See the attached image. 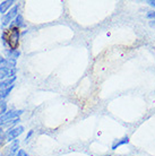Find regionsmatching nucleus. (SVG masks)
Segmentation results:
<instances>
[{
	"instance_id": "nucleus-21",
	"label": "nucleus",
	"mask_w": 155,
	"mask_h": 156,
	"mask_svg": "<svg viewBox=\"0 0 155 156\" xmlns=\"http://www.w3.org/2000/svg\"><path fill=\"white\" fill-rule=\"evenodd\" d=\"M1 101H2V100H1V98H0V102H1Z\"/></svg>"
},
{
	"instance_id": "nucleus-19",
	"label": "nucleus",
	"mask_w": 155,
	"mask_h": 156,
	"mask_svg": "<svg viewBox=\"0 0 155 156\" xmlns=\"http://www.w3.org/2000/svg\"><path fill=\"white\" fill-rule=\"evenodd\" d=\"M147 4L151 6V7L155 8V0H150V1H147Z\"/></svg>"
},
{
	"instance_id": "nucleus-14",
	"label": "nucleus",
	"mask_w": 155,
	"mask_h": 156,
	"mask_svg": "<svg viewBox=\"0 0 155 156\" xmlns=\"http://www.w3.org/2000/svg\"><path fill=\"white\" fill-rule=\"evenodd\" d=\"M5 141H7V138H6V131H4L2 128H0V147L4 146Z\"/></svg>"
},
{
	"instance_id": "nucleus-7",
	"label": "nucleus",
	"mask_w": 155,
	"mask_h": 156,
	"mask_svg": "<svg viewBox=\"0 0 155 156\" xmlns=\"http://www.w3.org/2000/svg\"><path fill=\"white\" fill-rule=\"evenodd\" d=\"M15 6V1L14 0H6V1H2L0 4V14L5 15L7 12H9L13 7Z\"/></svg>"
},
{
	"instance_id": "nucleus-11",
	"label": "nucleus",
	"mask_w": 155,
	"mask_h": 156,
	"mask_svg": "<svg viewBox=\"0 0 155 156\" xmlns=\"http://www.w3.org/2000/svg\"><path fill=\"white\" fill-rule=\"evenodd\" d=\"M129 143V137H124V138H121V139H119V140H117L113 143L112 145V149H117L118 147H120V146H122V145L124 144H128Z\"/></svg>"
},
{
	"instance_id": "nucleus-20",
	"label": "nucleus",
	"mask_w": 155,
	"mask_h": 156,
	"mask_svg": "<svg viewBox=\"0 0 155 156\" xmlns=\"http://www.w3.org/2000/svg\"><path fill=\"white\" fill-rule=\"evenodd\" d=\"M150 25H151L152 27H155V20H151V22H150Z\"/></svg>"
},
{
	"instance_id": "nucleus-9",
	"label": "nucleus",
	"mask_w": 155,
	"mask_h": 156,
	"mask_svg": "<svg viewBox=\"0 0 155 156\" xmlns=\"http://www.w3.org/2000/svg\"><path fill=\"white\" fill-rule=\"evenodd\" d=\"M15 80H16V76H14L12 78H8V79H5V80H0V92H2L4 90L8 88L9 86H12Z\"/></svg>"
},
{
	"instance_id": "nucleus-12",
	"label": "nucleus",
	"mask_w": 155,
	"mask_h": 156,
	"mask_svg": "<svg viewBox=\"0 0 155 156\" xmlns=\"http://www.w3.org/2000/svg\"><path fill=\"white\" fill-rule=\"evenodd\" d=\"M14 87H15V84H13V85H12V86H9L8 88L4 90L2 92H0V98H1V100H4V98H7L8 95L10 94V92L13 90V88H14Z\"/></svg>"
},
{
	"instance_id": "nucleus-8",
	"label": "nucleus",
	"mask_w": 155,
	"mask_h": 156,
	"mask_svg": "<svg viewBox=\"0 0 155 156\" xmlns=\"http://www.w3.org/2000/svg\"><path fill=\"white\" fill-rule=\"evenodd\" d=\"M24 25H25V24H24L23 16H22V15H17V16H16L15 20H14L12 23L9 24V27H10V28L17 27V28H20V27H23Z\"/></svg>"
},
{
	"instance_id": "nucleus-2",
	"label": "nucleus",
	"mask_w": 155,
	"mask_h": 156,
	"mask_svg": "<svg viewBox=\"0 0 155 156\" xmlns=\"http://www.w3.org/2000/svg\"><path fill=\"white\" fill-rule=\"evenodd\" d=\"M24 113L23 110H9L5 114H2L0 117V127H2L5 123H7L8 121L16 119V118H20V115Z\"/></svg>"
},
{
	"instance_id": "nucleus-1",
	"label": "nucleus",
	"mask_w": 155,
	"mask_h": 156,
	"mask_svg": "<svg viewBox=\"0 0 155 156\" xmlns=\"http://www.w3.org/2000/svg\"><path fill=\"white\" fill-rule=\"evenodd\" d=\"M20 30L17 27L10 28L8 32H4L2 33V42L5 45H7L12 50H17V47L20 44Z\"/></svg>"
},
{
	"instance_id": "nucleus-18",
	"label": "nucleus",
	"mask_w": 155,
	"mask_h": 156,
	"mask_svg": "<svg viewBox=\"0 0 155 156\" xmlns=\"http://www.w3.org/2000/svg\"><path fill=\"white\" fill-rule=\"evenodd\" d=\"M32 135H33V130H30V131H28V133H27V136H26V138H25V141H28L30 140V138H31V136Z\"/></svg>"
},
{
	"instance_id": "nucleus-4",
	"label": "nucleus",
	"mask_w": 155,
	"mask_h": 156,
	"mask_svg": "<svg viewBox=\"0 0 155 156\" xmlns=\"http://www.w3.org/2000/svg\"><path fill=\"white\" fill-rule=\"evenodd\" d=\"M18 148H20V140L15 139L2 149L0 156H15L17 154V152H18Z\"/></svg>"
},
{
	"instance_id": "nucleus-6",
	"label": "nucleus",
	"mask_w": 155,
	"mask_h": 156,
	"mask_svg": "<svg viewBox=\"0 0 155 156\" xmlns=\"http://www.w3.org/2000/svg\"><path fill=\"white\" fill-rule=\"evenodd\" d=\"M16 69H8L6 67H1L0 68V80H5V79H8V78H12L15 76Z\"/></svg>"
},
{
	"instance_id": "nucleus-16",
	"label": "nucleus",
	"mask_w": 155,
	"mask_h": 156,
	"mask_svg": "<svg viewBox=\"0 0 155 156\" xmlns=\"http://www.w3.org/2000/svg\"><path fill=\"white\" fill-rule=\"evenodd\" d=\"M147 18H150V20H155V12H147Z\"/></svg>"
},
{
	"instance_id": "nucleus-10",
	"label": "nucleus",
	"mask_w": 155,
	"mask_h": 156,
	"mask_svg": "<svg viewBox=\"0 0 155 156\" xmlns=\"http://www.w3.org/2000/svg\"><path fill=\"white\" fill-rule=\"evenodd\" d=\"M6 55H7V59H10V60H16L20 55V52L18 50H6Z\"/></svg>"
},
{
	"instance_id": "nucleus-5",
	"label": "nucleus",
	"mask_w": 155,
	"mask_h": 156,
	"mask_svg": "<svg viewBox=\"0 0 155 156\" xmlns=\"http://www.w3.org/2000/svg\"><path fill=\"white\" fill-rule=\"evenodd\" d=\"M24 133V127L23 126H16L12 129H8V131H6V138H7V141H13L15 140L16 138Z\"/></svg>"
},
{
	"instance_id": "nucleus-22",
	"label": "nucleus",
	"mask_w": 155,
	"mask_h": 156,
	"mask_svg": "<svg viewBox=\"0 0 155 156\" xmlns=\"http://www.w3.org/2000/svg\"><path fill=\"white\" fill-rule=\"evenodd\" d=\"M105 156H110V155H105Z\"/></svg>"
},
{
	"instance_id": "nucleus-17",
	"label": "nucleus",
	"mask_w": 155,
	"mask_h": 156,
	"mask_svg": "<svg viewBox=\"0 0 155 156\" xmlns=\"http://www.w3.org/2000/svg\"><path fill=\"white\" fill-rule=\"evenodd\" d=\"M15 156H27V155H26V153L24 152L23 149H20V151L17 152V154H16Z\"/></svg>"
},
{
	"instance_id": "nucleus-13",
	"label": "nucleus",
	"mask_w": 155,
	"mask_h": 156,
	"mask_svg": "<svg viewBox=\"0 0 155 156\" xmlns=\"http://www.w3.org/2000/svg\"><path fill=\"white\" fill-rule=\"evenodd\" d=\"M7 108H8V104L6 101H2L0 102V117L2 115V114H5L6 112H7Z\"/></svg>"
},
{
	"instance_id": "nucleus-3",
	"label": "nucleus",
	"mask_w": 155,
	"mask_h": 156,
	"mask_svg": "<svg viewBox=\"0 0 155 156\" xmlns=\"http://www.w3.org/2000/svg\"><path fill=\"white\" fill-rule=\"evenodd\" d=\"M18 9H20V6H18V5H15L9 12H6V14L2 16L1 25H2V26H7V25H9V24L12 23L13 20L16 18V16L18 15Z\"/></svg>"
},
{
	"instance_id": "nucleus-15",
	"label": "nucleus",
	"mask_w": 155,
	"mask_h": 156,
	"mask_svg": "<svg viewBox=\"0 0 155 156\" xmlns=\"http://www.w3.org/2000/svg\"><path fill=\"white\" fill-rule=\"evenodd\" d=\"M6 63H7V59L4 58L2 55H0V68L1 67H6Z\"/></svg>"
}]
</instances>
